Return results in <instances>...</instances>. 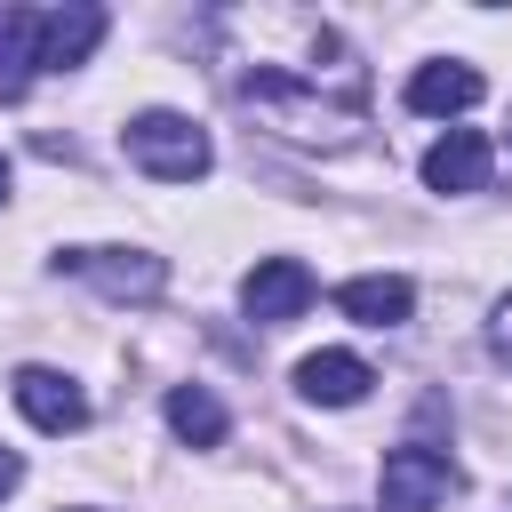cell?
<instances>
[{"mask_svg":"<svg viewBox=\"0 0 512 512\" xmlns=\"http://www.w3.org/2000/svg\"><path fill=\"white\" fill-rule=\"evenodd\" d=\"M248 72H232V96L256 112V128L288 136V144H320V152H352L368 128V72L360 56L336 40V24H320L304 64L280 56H240Z\"/></svg>","mask_w":512,"mask_h":512,"instance_id":"6da1fadb","label":"cell"},{"mask_svg":"<svg viewBox=\"0 0 512 512\" xmlns=\"http://www.w3.org/2000/svg\"><path fill=\"white\" fill-rule=\"evenodd\" d=\"M120 152L152 176V184H192V176H208V160H216V144H208V128L200 120H184V112H136L128 128H120Z\"/></svg>","mask_w":512,"mask_h":512,"instance_id":"7a4b0ae2","label":"cell"},{"mask_svg":"<svg viewBox=\"0 0 512 512\" xmlns=\"http://www.w3.org/2000/svg\"><path fill=\"white\" fill-rule=\"evenodd\" d=\"M456 488H464L456 456H448V448H424V440L392 448V456H384V480H376L384 512H432V504H448Z\"/></svg>","mask_w":512,"mask_h":512,"instance_id":"3957f363","label":"cell"},{"mask_svg":"<svg viewBox=\"0 0 512 512\" xmlns=\"http://www.w3.org/2000/svg\"><path fill=\"white\" fill-rule=\"evenodd\" d=\"M56 264L80 272V280H96L112 304H152V296L168 288V264H160L152 248H64Z\"/></svg>","mask_w":512,"mask_h":512,"instance_id":"277c9868","label":"cell"},{"mask_svg":"<svg viewBox=\"0 0 512 512\" xmlns=\"http://www.w3.org/2000/svg\"><path fill=\"white\" fill-rule=\"evenodd\" d=\"M312 296H320V288H312V272H304L296 256H264V264L240 280V312H248L256 328H280V320H296Z\"/></svg>","mask_w":512,"mask_h":512,"instance_id":"5b68a950","label":"cell"},{"mask_svg":"<svg viewBox=\"0 0 512 512\" xmlns=\"http://www.w3.org/2000/svg\"><path fill=\"white\" fill-rule=\"evenodd\" d=\"M8 392H16V408H24L40 432H56V440L88 424V392H80L64 368H16V376H8Z\"/></svg>","mask_w":512,"mask_h":512,"instance_id":"8992f818","label":"cell"},{"mask_svg":"<svg viewBox=\"0 0 512 512\" xmlns=\"http://www.w3.org/2000/svg\"><path fill=\"white\" fill-rule=\"evenodd\" d=\"M96 40H104V8H88V0L48 8V16H40V72H72V64H88Z\"/></svg>","mask_w":512,"mask_h":512,"instance_id":"52a82bcc","label":"cell"},{"mask_svg":"<svg viewBox=\"0 0 512 512\" xmlns=\"http://www.w3.org/2000/svg\"><path fill=\"white\" fill-rule=\"evenodd\" d=\"M368 384H376V368L360 352H312V360H296V392L312 408H352V400H368Z\"/></svg>","mask_w":512,"mask_h":512,"instance_id":"ba28073f","label":"cell"},{"mask_svg":"<svg viewBox=\"0 0 512 512\" xmlns=\"http://www.w3.org/2000/svg\"><path fill=\"white\" fill-rule=\"evenodd\" d=\"M488 160H496V152H488L480 128H448V136L424 152V184H432V192H480V184H488Z\"/></svg>","mask_w":512,"mask_h":512,"instance_id":"9c48e42d","label":"cell"},{"mask_svg":"<svg viewBox=\"0 0 512 512\" xmlns=\"http://www.w3.org/2000/svg\"><path fill=\"white\" fill-rule=\"evenodd\" d=\"M336 312L360 320V328H400V320L416 312V288H408L400 272H360V280L336 288Z\"/></svg>","mask_w":512,"mask_h":512,"instance_id":"30bf717a","label":"cell"},{"mask_svg":"<svg viewBox=\"0 0 512 512\" xmlns=\"http://www.w3.org/2000/svg\"><path fill=\"white\" fill-rule=\"evenodd\" d=\"M40 72V16L32 8H0V104H16Z\"/></svg>","mask_w":512,"mask_h":512,"instance_id":"8fae6325","label":"cell"},{"mask_svg":"<svg viewBox=\"0 0 512 512\" xmlns=\"http://www.w3.org/2000/svg\"><path fill=\"white\" fill-rule=\"evenodd\" d=\"M408 104H416V112H432V120L472 112V104H480V72H472V64H424V72L408 80Z\"/></svg>","mask_w":512,"mask_h":512,"instance_id":"7c38bea8","label":"cell"},{"mask_svg":"<svg viewBox=\"0 0 512 512\" xmlns=\"http://www.w3.org/2000/svg\"><path fill=\"white\" fill-rule=\"evenodd\" d=\"M168 432L192 440V448H216V440H224V400H216L208 384H176V392H168Z\"/></svg>","mask_w":512,"mask_h":512,"instance_id":"4fadbf2b","label":"cell"},{"mask_svg":"<svg viewBox=\"0 0 512 512\" xmlns=\"http://www.w3.org/2000/svg\"><path fill=\"white\" fill-rule=\"evenodd\" d=\"M488 352L512 368V296H504V304H496V320H488Z\"/></svg>","mask_w":512,"mask_h":512,"instance_id":"5bb4252c","label":"cell"},{"mask_svg":"<svg viewBox=\"0 0 512 512\" xmlns=\"http://www.w3.org/2000/svg\"><path fill=\"white\" fill-rule=\"evenodd\" d=\"M16 480H24V456H16V448H0V496H8Z\"/></svg>","mask_w":512,"mask_h":512,"instance_id":"9a60e30c","label":"cell"},{"mask_svg":"<svg viewBox=\"0 0 512 512\" xmlns=\"http://www.w3.org/2000/svg\"><path fill=\"white\" fill-rule=\"evenodd\" d=\"M0 200H8V160H0Z\"/></svg>","mask_w":512,"mask_h":512,"instance_id":"2e32d148","label":"cell"},{"mask_svg":"<svg viewBox=\"0 0 512 512\" xmlns=\"http://www.w3.org/2000/svg\"><path fill=\"white\" fill-rule=\"evenodd\" d=\"M504 128H512V120H504Z\"/></svg>","mask_w":512,"mask_h":512,"instance_id":"e0dca14e","label":"cell"}]
</instances>
